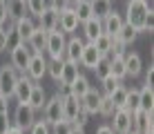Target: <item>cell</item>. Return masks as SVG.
<instances>
[{
	"mask_svg": "<svg viewBox=\"0 0 154 134\" xmlns=\"http://www.w3.org/2000/svg\"><path fill=\"white\" fill-rule=\"evenodd\" d=\"M145 69V85H152V74H154V67H152V63L147 67H143Z\"/></svg>",
	"mask_w": 154,
	"mask_h": 134,
	"instance_id": "f6af8a7d",
	"label": "cell"
},
{
	"mask_svg": "<svg viewBox=\"0 0 154 134\" xmlns=\"http://www.w3.org/2000/svg\"><path fill=\"white\" fill-rule=\"evenodd\" d=\"M125 110H127V112H136V110H139V89H136V87L127 89V98H125Z\"/></svg>",
	"mask_w": 154,
	"mask_h": 134,
	"instance_id": "e575fe53",
	"label": "cell"
},
{
	"mask_svg": "<svg viewBox=\"0 0 154 134\" xmlns=\"http://www.w3.org/2000/svg\"><path fill=\"white\" fill-rule=\"evenodd\" d=\"M96 134H114V132H112V127H109V125H98Z\"/></svg>",
	"mask_w": 154,
	"mask_h": 134,
	"instance_id": "bcb514c9",
	"label": "cell"
},
{
	"mask_svg": "<svg viewBox=\"0 0 154 134\" xmlns=\"http://www.w3.org/2000/svg\"><path fill=\"white\" fill-rule=\"evenodd\" d=\"M42 121L47 125H56V123L63 121V96L58 92L51 98H47L45 107H42Z\"/></svg>",
	"mask_w": 154,
	"mask_h": 134,
	"instance_id": "7a4b0ae2",
	"label": "cell"
},
{
	"mask_svg": "<svg viewBox=\"0 0 154 134\" xmlns=\"http://www.w3.org/2000/svg\"><path fill=\"white\" fill-rule=\"evenodd\" d=\"M72 9H74V14H76L78 23H85V20L94 18V16H92V5H89V0H74V2H72Z\"/></svg>",
	"mask_w": 154,
	"mask_h": 134,
	"instance_id": "d4e9b609",
	"label": "cell"
},
{
	"mask_svg": "<svg viewBox=\"0 0 154 134\" xmlns=\"http://www.w3.org/2000/svg\"><path fill=\"white\" fill-rule=\"evenodd\" d=\"M36 29V23H34V18L27 14L25 18H20V20H16L14 23V31H16V36L20 38V42H27V38L31 36V31Z\"/></svg>",
	"mask_w": 154,
	"mask_h": 134,
	"instance_id": "e0dca14e",
	"label": "cell"
},
{
	"mask_svg": "<svg viewBox=\"0 0 154 134\" xmlns=\"http://www.w3.org/2000/svg\"><path fill=\"white\" fill-rule=\"evenodd\" d=\"M7 0H0V27L7 23Z\"/></svg>",
	"mask_w": 154,
	"mask_h": 134,
	"instance_id": "7bdbcfd3",
	"label": "cell"
},
{
	"mask_svg": "<svg viewBox=\"0 0 154 134\" xmlns=\"http://www.w3.org/2000/svg\"><path fill=\"white\" fill-rule=\"evenodd\" d=\"M34 121H36V112L31 110L27 103H18V105H16L14 116H11V123H14L16 127H20V130L27 132L29 127L34 125Z\"/></svg>",
	"mask_w": 154,
	"mask_h": 134,
	"instance_id": "5b68a950",
	"label": "cell"
},
{
	"mask_svg": "<svg viewBox=\"0 0 154 134\" xmlns=\"http://www.w3.org/2000/svg\"><path fill=\"white\" fill-rule=\"evenodd\" d=\"M81 25H83V36H85L87 42H92L98 34H103V23H100V18H89Z\"/></svg>",
	"mask_w": 154,
	"mask_h": 134,
	"instance_id": "603a6c76",
	"label": "cell"
},
{
	"mask_svg": "<svg viewBox=\"0 0 154 134\" xmlns=\"http://www.w3.org/2000/svg\"><path fill=\"white\" fill-rule=\"evenodd\" d=\"M45 40H47V34L40 29L38 25H36V29L31 31V36L27 38L25 45L31 49V54H42V51H45Z\"/></svg>",
	"mask_w": 154,
	"mask_h": 134,
	"instance_id": "d6986e66",
	"label": "cell"
},
{
	"mask_svg": "<svg viewBox=\"0 0 154 134\" xmlns=\"http://www.w3.org/2000/svg\"><path fill=\"white\" fill-rule=\"evenodd\" d=\"M60 69H63V58H47V74L58 83L60 78Z\"/></svg>",
	"mask_w": 154,
	"mask_h": 134,
	"instance_id": "836d02e7",
	"label": "cell"
},
{
	"mask_svg": "<svg viewBox=\"0 0 154 134\" xmlns=\"http://www.w3.org/2000/svg\"><path fill=\"white\" fill-rule=\"evenodd\" d=\"M136 36H139V31H136V29H134L132 25L123 23V27H121V31H119V34L114 36V38L119 40V42H123V45L127 47V45H132V42L136 40Z\"/></svg>",
	"mask_w": 154,
	"mask_h": 134,
	"instance_id": "83f0119b",
	"label": "cell"
},
{
	"mask_svg": "<svg viewBox=\"0 0 154 134\" xmlns=\"http://www.w3.org/2000/svg\"><path fill=\"white\" fill-rule=\"evenodd\" d=\"M114 112H116L114 103L109 101V96H107V94H103V96H100V105H98V114H100V116H105V119H112Z\"/></svg>",
	"mask_w": 154,
	"mask_h": 134,
	"instance_id": "d6a6232c",
	"label": "cell"
},
{
	"mask_svg": "<svg viewBox=\"0 0 154 134\" xmlns=\"http://www.w3.org/2000/svg\"><path fill=\"white\" fill-rule=\"evenodd\" d=\"M78 74H81V72H78V65H76V63L63 61V69H60V78H58V83L65 85V87H69L74 80H76Z\"/></svg>",
	"mask_w": 154,
	"mask_h": 134,
	"instance_id": "44dd1931",
	"label": "cell"
},
{
	"mask_svg": "<svg viewBox=\"0 0 154 134\" xmlns=\"http://www.w3.org/2000/svg\"><path fill=\"white\" fill-rule=\"evenodd\" d=\"M29 58H31V49L25 42H18L14 49H9V65L18 74H25V69L29 65Z\"/></svg>",
	"mask_w": 154,
	"mask_h": 134,
	"instance_id": "277c9868",
	"label": "cell"
},
{
	"mask_svg": "<svg viewBox=\"0 0 154 134\" xmlns=\"http://www.w3.org/2000/svg\"><path fill=\"white\" fill-rule=\"evenodd\" d=\"M69 134H85V127H81V125H72Z\"/></svg>",
	"mask_w": 154,
	"mask_h": 134,
	"instance_id": "7dc6e473",
	"label": "cell"
},
{
	"mask_svg": "<svg viewBox=\"0 0 154 134\" xmlns=\"http://www.w3.org/2000/svg\"><path fill=\"white\" fill-rule=\"evenodd\" d=\"M47 103V94H45V87L38 83H34V87H31V94H29V98H27V105L31 107L34 112H42V107H45Z\"/></svg>",
	"mask_w": 154,
	"mask_h": 134,
	"instance_id": "ac0fdd59",
	"label": "cell"
},
{
	"mask_svg": "<svg viewBox=\"0 0 154 134\" xmlns=\"http://www.w3.org/2000/svg\"><path fill=\"white\" fill-rule=\"evenodd\" d=\"M92 72H96V76L98 78H105V76H109V56H103L98 61V65L92 69Z\"/></svg>",
	"mask_w": 154,
	"mask_h": 134,
	"instance_id": "8d00e7d4",
	"label": "cell"
},
{
	"mask_svg": "<svg viewBox=\"0 0 154 134\" xmlns=\"http://www.w3.org/2000/svg\"><path fill=\"white\" fill-rule=\"evenodd\" d=\"M100 23H103V34H107V36H112V38H114V36L121 31V27H123L125 20H123V16L116 11V9H112V11L105 16Z\"/></svg>",
	"mask_w": 154,
	"mask_h": 134,
	"instance_id": "7c38bea8",
	"label": "cell"
},
{
	"mask_svg": "<svg viewBox=\"0 0 154 134\" xmlns=\"http://www.w3.org/2000/svg\"><path fill=\"white\" fill-rule=\"evenodd\" d=\"M87 121H89V114H87V112H85L83 107H81V110H78V114H76V119H74V123H72V125H81V127H85V125H87Z\"/></svg>",
	"mask_w": 154,
	"mask_h": 134,
	"instance_id": "60d3db41",
	"label": "cell"
},
{
	"mask_svg": "<svg viewBox=\"0 0 154 134\" xmlns=\"http://www.w3.org/2000/svg\"><path fill=\"white\" fill-rule=\"evenodd\" d=\"M100 89H96V87H89L87 92H85L83 96H81V107L87 114H98V105H100Z\"/></svg>",
	"mask_w": 154,
	"mask_h": 134,
	"instance_id": "8fae6325",
	"label": "cell"
},
{
	"mask_svg": "<svg viewBox=\"0 0 154 134\" xmlns=\"http://www.w3.org/2000/svg\"><path fill=\"white\" fill-rule=\"evenodd\" d=\"M27 16V5L25 0H7V18L16 23V20L25 18Z\"/></svg>",
	"mask_w": 154,
	"mask_h": 134,
	"instance_id": "7402d4cb",
	"label": "cell"
},
{
	"mask_svg": "<svg viewBox=\"0 0 154 134\" xmlns=\"http://www.w3.org/2000/svg\"><path fill=\"white\" fill-rule=\"evenodd\" d=\"M130 134H139V132H130Z\"/></svg>",
	"mask_w": 154,
	"mask_h": 134,
	"instance_id": "681fc988",
	"label": "cell"
},
{
	"mask_svg": "<svg viewBox=\"0 0 154 134\" xmlns=\"http://www.w3.org/2000/svg\"><path fill=\"white\" fill-rule=\"evenodd\" d=\"M89 87H92V85H89V78L85 76V74H78L76 80H74V83L69 85V94H72V96H76V98H81V96L87 92Z\"/></svg>",
	"mask_w": 154,
	"mask_h": 134,
	"instance_id": "484cf974",
	"label": "cell"
},
{
	"mask_svg": "<svg viewBox=\"0 0 154 134\" xmlns=\"http://www.w3.org/2000/svg\"><path fill=\"white\" fill-rule=\"evenodd\" d=\"M31 87H34V80L29 76H25V74H18V83H16V87H14L11 98H16L18 103H27V98L31 94Z\"/></svg>",
	"mask_w": 154,
	"mask_h": 134,
	"instance_id": "5bb4252c",
	"label": "cell"
},
{
	"mask_svg": "<svg viewBox=\"0 0 154 134\" xmlns=\"http://www.w3.org/2000/svg\"><path fill=\"white\" fill-rule=\"evenodd\" d=\"M45 74H47V58H45V54H31L29 65H27V69H25V76H29L34 83H38Z\"/></svg>",
	"mask_w": 154,
	"mask_h": 134,
	"instance_id": "52a82bcc",
	"label": "cell"
},
{
	"mask_svg": "<svg viewBox=\"0 0 154 134\" xmlns=\"http://www.w3.org/2000/svg\"><path fill=\"white\" fill-rule=\"evenodd\" d=\"M11 125H14V123H11L9 112H7V114H0V134H7V130H9Z\"/></svg>",
	"mask_w": 154,
	"mask_h": 134,
	"instance_id": "b9f144b4",
	"label": "cell"
},
{
	"mask_svg": "<svg viewBox=\"0 0 154 134\" xmlns=\"http://www.w3.org/2000/svg\"><path fill=\"white\" fill-rule=\"evenodd\" d=\"M78 18H76V14H74V9L72 7H67L65 11H60L58 14V29L63 31V34H69L74 36V31L78 29Z\"/></svg>",
	"mask_w": 154,
	"mask_h": 134,
	"instance_id": "9c48e42d",
	"label": "cell"
},
{
	"mask_svg": "<svg viewBox=\"0 0 154 134\" xmlns=\"http://www.w3.org/2000/svg\"><path fill=\"white\" fill-rule=\"evenodd\" d=\"M47 7L54 9L56 14H60V11H65L67 7H72V2L69 0H47Z\"/></svg>",
	"mask_w": 154,
	"mask_h": 134,
	"instance_id": "f35d334b",
	"label": "cell"
},
{
	"mask_svg": "<svg viewBox=\"0 0 154 134\" xmlns=\"http://www.w3.org/2000/svg\"><path fill=\"white\" fill-rule=\"evenodd\" d=\"M65 45H67V38H65V34H63L60 29L49 31V34H47V40H45V51H47L49 58H63ZM63 61H65V58H63Z\"/></svg>",
	"mask_w": 154,
	"mask_h": 134,
	"instance_id": "3957f363",
	"label": "cell"
},
{
	"mask_svg": "<svg viewBox=\"0 0 154 134\" xmlns=\"http://www.w3.org/2000/svg\"><path fill=\"white\" fill-rule=\"evenodd\" d=\"M25 5H27V14L31 18H38L47 9V0H25Z\"/></svg>",
	"mask_w": 154,
	"mask_h": 134,
	"instance_id": "1f68e13d",
	"label": "cell"
},
{
	"mask_svg": "<svg viewBox=\"0 0 154 134\" xmlns=\"http://www.w3.org/2000/svg\"><path fill=\"white\" fill-rule=\"evenodd\" d=\"M69 2H74V0H69Z\"/></svg>",
	"mask_w": 154,
	"mask_h": 134,
	"instance_id": "f907efd6",
	"label": "cell"
},
{
	"mask_svg": "<svg viewBox=\"0 0 154 134\" xmlns=\"http://www.w3.org/2000/svg\"><path fill=\"white\" fill-rule=\"evenodd\" d=\"M127 89H130V87H125L123 83H119V87H116V89H114L112 94H107V96H109V101H112V103H114V107H116V110H121V107H125Z\"/></svg>",
	"mask_w": 154,
	"mask_h": 134,
	"instance_id": "f546056e",
	"label": "cell"
},
{
	"mask_svg": "<svg viewBox=\"0 0 154 134\" xmlns=\"http://www.w3.org/2000/svg\"><path fill=\"white\" fill-rule=\"evenodd\" d=\"M100 58H103V54H100L92 42H85V45H83V54H81V63H78V65H83L87 69H94L98 65Z\"/></svg>",
	"mask_w": 154,
	"mask_h": 134,
	"instance_id": "9a60e30c",
	"label": "cell"
},
{
	"mask_svg": "<svg viewBox=\"0 0 154 134\" xmlns=\"http://www.w3.org/2000/svg\"><path fill=\"white\" fill-rule=\"evenodd\" d=\"M38 27L45 31V34H49V31H56V29H58V14L54 11V9L47 7L45 11L38 16Z\"/></svg>",
	"mask_w": 154,
	"mask_h": 134,
	"instance_id": "ffe728a7",
	"label": "cell"
},
{
	"mask_svg": "<svg viewBox=\"0 0 154 134\" xmlns=\"http://www.w3.org/2000/svg\"><path fill=\"white\" fill-rule=\"evenodd\" d=\"M9 103H11V98L0 96V114H7V112H9Z\"/></svg>",
	"mask_w": 154,
	"mask_h": 134,
	"instance_id": "ee69618b",
	"label": "cell"
},
{
	"mask_svg": "<svg viewBox=\"0 0 154 134\" xmlns=\"http://www.w3.org/2000/svg\"><path fill=\"white\" fill-rule=\"evenodd\" d=\"M18 83V72L11 65H2L0 67V96H14V87Z\"/></svg>",
	"mask_w": 154,
	"mask_h": 134,
	"instance_id": "8992f818",
	"label": "cell"
},
{
	"mask_svg": "<svg viewBox=\"0 0 154 134\" xmlns=\"http://www.w3.org/2000/svg\"><path fill=\"white\" fill-rule=\"evenodd\" d=\"M7 134H25V130H20V127H16V125H11L7 130Z\"/></svg>",
	"mask_w": 154,
	"mask_h": 134,
	"instance_id": "c3c4849f",
	"label": "cell"
},
{
	"mask_svg": "<svg viewBox=\"0 0 154 134\" xmlns=\"http://www.w3.org/2000/svg\"><path fill=\"white\" fill-rule=\"evenodd\" d=\"M69 130H72V125H69V123H65V121L51 125V134H69Z\"/></svg>",
	"mask_w": 154,
	"mask_h": 134,
	"instance_id": "ab89813d",
	"label": "cell"
},
{
	"mask_svg": "<svg viewBox=\"0 0 154 134\" xmlns=\"http://www.w3.org/2000/svg\"><path fill=\"white\" fill-rule=\"evenodd\" d=\"M154 107V92H152V85H143L139 89V110L143 112H152Z\"/></svg>",
	"mask_w": 154,
	"mask_h": 134,
	"instance_id": "cb8c5ba5",
	"label": "cell"
},
{
	"mask_svg": "<svg viewBox=\"0 0 154 134\" xmlns=\"http://www.w3.org/2000/svg\"><path fill=\"white\" fill-rule=\"evenodd\" d=\"M152 14V7L147 5V0H127V9H125V23L132 25L136 31L141 34L143 25H145V18Z\"/></svg>",
	"mask_w": 154,
	"mask_h": 134,
	"instance_id": "6da1fadb",
	"label": "cell"
},
{
	"mask_svg": "<svg viewBox=\"0 0 154 134\" xmlns=\"http://www.w3.org/2000/svg\"><path fill=\"white\" fill-rule=\"evenodd\" d=\"M89 5H92V16L100 20L112 11V0H89Z\"/></svg>",
	"mask_w": 154,
	"mask_h": 134,
	"instance_id": "4316f807",
	"label": "cell"
},
{
	"mask_svg": "<svg viewBox=\"0 0 154 134\" xmlns=\"http://www.w3.org/2000/svg\"><path fill=\"white\" fill-rule=\"evenodd\" d=\"M109 76H114L116 80H123V78H127L123 56H119V58H109Z\"/></svg>",
	"mask_w": 154,
	"mask_h": 134,
	"instance_id": "f1b7e54d",
	"label": "cell"
},
{
	"mask_svg": "<svg viewBox=\"0 0 154 134\" xmlns=\"http://www.w3.org/2000/svg\"><path fill=\"white\" fill-rule=\"evenodd\" d=\"M119 83L121 80H116L114 76H105V78H100V94H112L116 87H119Z\"/></svg>",
	"mask_w": 154,
	"mask_h": 134,
	"instance_id": "d590c367",
	"label": "cell"
},
{
	"mask_svg": "<svg viewBox=\"0 0 154 134\" xmlns=\"http://www.w3.org/2000/svg\"><path fill=\"white\" fill-rule=\"evenodd\" d=\"M112 40H114L112 36H107V34H98L96 38L92 40V45L96 47V49L103 54V56H107V54H109V47H112Z\"/></svg>",
	"mask_w": 154,
	"mask_h": 134,
	"instance_id": "4dcf8cb0",
	"label": "cell"
},
{
	"mask_svg": "<svg viewBox=\"0 0 154 134\" xmlns=\"http://www.w3.org/2000/svg\"><path fill=\"white\" fill-rule=\"evenodd\" d=\"M78 110H81V98H76V96L72 94H65L63 96V121L65 123H74V119H76Z\"/></svg>",
	"mask_w": 154,
	"mask_h": 134,
	"instance_id": "4fadbf2b",
	"label": "cell"
},
{
	"mask_svg": "<svg viewBox=\"0 0 154 134\" xmlns=\"http://www.w3.org/2000/svg\"><path fill=\"white\" fill-rule=\"evenodd\" d=\"M29 134H51V125H47L45 121H34V125L29 127Z\"/></svg>",
	"mask_w": 154,
	"mask_h": 134,
	"instance_id": "74e56055",
	"label": "cell"
},
{
	"mask_svg": "<svg viewBox=\"0 0 154 134\" xmlns=\"http://www.w3.org/2000/svg\"><path fill=\"white\" fill-rule=\"evenodd\" d=\"M112 132L114 134H130L132 132V112H127L125 107H121V110H116L112 114Z\"/></svg>",
	"mask_w": 154,
	"mask_h": 134,
	"instance_id": "ba28073f",
	"label": "cell"
},
{
	"mask_svg": "<svg viewBox=\"0 0 154 134\" xmlns=\"http://www.w3.org/2000/svg\"><path fill=\"white\" fill-rule=\"evenodd\" d=\"M123 63H125L127 76H132V78L139 76V74L143 72V58H141V54H136V51H125Z\"/></svg>",
	"mask_w": 154,
	"mask_h": 134,
	"instance_id": "2e32d148",
	"label": "cell"
},
{
	"mask_svg": "<svg viewBox=\"0 0 154 134\" xmlns=\"http://www.w3.org/2000/svg\"><path fill=\"white\" fill-rule=\"evenodd\" d=\"M83 45H85L83 38H78V36H69V40H67V45H65V54H63V58L78 65V63H81V54H83Z\"/></svg>",
	"mask_w": 154,
	"mask_h": 134,
	"instance_id": "30bf717a",
	"label": "cell"
}]
</instances>
